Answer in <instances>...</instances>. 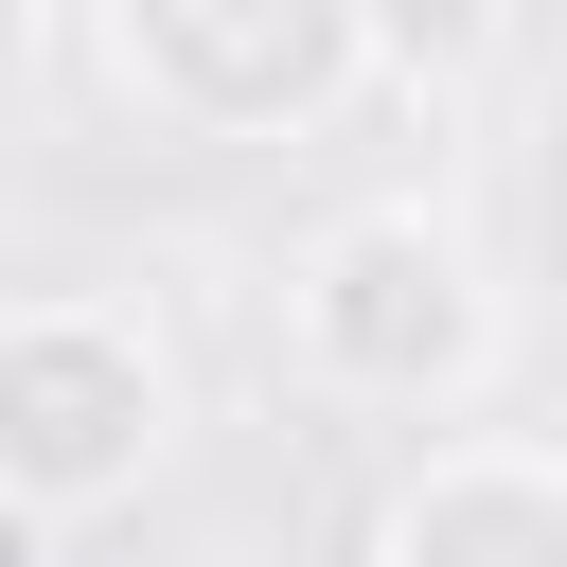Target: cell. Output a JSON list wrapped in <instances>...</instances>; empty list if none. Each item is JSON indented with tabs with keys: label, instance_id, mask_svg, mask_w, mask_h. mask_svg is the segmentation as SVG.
Masks as SVG:
<instances>
[{
	"label": "cell",
	"instance_id": "cell-2",
	"mask_svg": "<svg viewBox=\"0 0 567 567\" xmlns=\"http://www.w3.org/2000/svg\"><path fill=\"white\" fill-rule=\"evenodd\" d=\"M177 425H195V390H177L159 301H124V284H35V301L0 319V514H18L35 549L89 532V514H124V496L177 461Z\"/></svg>",
	"mask_w": 567,
	"mask_h": 567
},
{
	"label": "cell",
	"instance_id": "cell-5",
	"mask_svg": "<svg viewBox=\"0 0 567 567\" xmlns=\"http://www.w3.org/2000/svg\"><path fill=\"white\" fill-rule=\"evenodd\" d=\"M496 53H514V0H372V89L408 106H461Z\"/></svg>",
	"mask_w": 567,
	"mask_h": 567
},
{
	"label": "cell",
	"instance_id": "cell-3",
	"mask_svg": "<svg viewBox=\"0 0 567 567\" xmlns=\"http://www.w3.org/2000/svg\"><path fill=\"white\" fill-rule=\"evenodd\" d=\"M106 106L159 142H319L372 89V0H71Z\"/></svg>",
	"mask_w": 567,
	"mask_h": 567
},
{
	"label": "cell",
	"instance_id": "cell-4",
	"mask_svg": "<svg viewBox=\"0 0 567 567\" xmlns=\"http://www.w3.org/2000/svg\"><path fill=\"white\" fill-rule=\"evenodd\" d=\"M354 567H567V443H514V425L408 443L354 514Z\"/></svg>",
	"mask_w": 567,
	"mask_h": 567
},
{
	"label": "cell",
	"instance_id": "cell-1",
	"mask_svg": "<svg viewBox=\"0 0 567 567\" xmlns=\"http://www.w3.org/2000/svg\"><path fill=\"white\" fill-rule=\"evenodd\" d=\"M284 372L319 408H390V425H461L514 372V284L478 248V213L443 195H354L284 248Z\"/></svg>",
	"mask_w": 567,
	"mask_h": 567
}]
</instances>
